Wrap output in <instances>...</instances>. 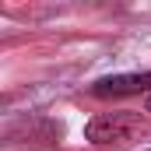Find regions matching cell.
I'll return each mask as SVG.
<instances>
[{"mask_svg":"<svg viewBox=\"0 0 151 151\" xmlns=\"http://www.w3.org/2000/svg\"><path fill=\"white\" fill-rule=\"evenodd\" d=\"M144 134H148V123L141 113H99L84 127V137L91 144H127Z\"/></svg>","mask_w":151,"mask_h":151,"instance_id":"cell-1","label":"cell"},{"mask_svg":"<svg viewBox=\"0 0 151 151\" xmlns=\"http://www.w3.org/2000/svg\"><path fill=\"white\" fill-rule=\"evenodd\" d=\"M151 95V74H113L91 84V95L99 99H123V95Z\"/></svg>","mask_w":151,"mask_h":151,"instance_id":"cell-2","label":"cell"},{"mask_svg":"<svg viewBox=\"0 0 151 151\" xmlns=\"http://www.w3.org/2000/svg\"><path fill=\"white\" fill-rule=\"evenodd\" d=\"M148 113H151V95H148Z\"/></svg>","mask_w":151,"mask_h":151,"instance_id":"cell-3","label":"cell"}]
</instances>
